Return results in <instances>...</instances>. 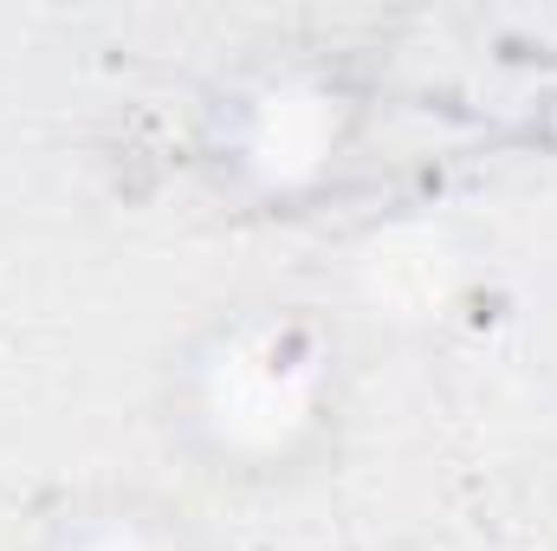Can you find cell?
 I'll return each mask as SVG.
<instances>
[{
    "label": "cell",
    "mask_w": 557,
    "mask_h": 551,
    "mask_svg": "<svg viewBox=\"0 0 557 551\" xmlns=\"http://www.w3.org/2000/svg\"><path fill=\"white\" fill-rule=\"evenodd\" d=\"M156 421L201 480L247 493L292 487L350 428V344L311 298H227L169 344Z\"/></svg>",
    "instance_id": "cell-1"
},
{
    "label": "cell",
    "mask_w": 557,
    "mask_h": 551,
    "mask_svg": "<svg viewBox=\"0 0 557 551\" xmlns=\"http://www.w3.org/2000/svg\"><path fill=\"white\" fill-rule=\"evenodd\" d=\"M370 131V91L331 52H253L201 105V169L253 215H305L350 169Z\"/></svg>",
    "instance_id": "cell-2"
},
{
    "label": "cell",
    "mask_w": 557,
    "mask_h": 551,
    "mask_svg": "<svg viewBox=\"0 0 557 551\" xmlns=\"http://www.w3.org/2000/svg\"><path fill=\"white\" fill-rule=\"evenodd\" d=\"M26 551H214L201 519L149 487H78L52 500Z\"/></svg>",
    "instance_id": "cell-3"
}]
</instances>
